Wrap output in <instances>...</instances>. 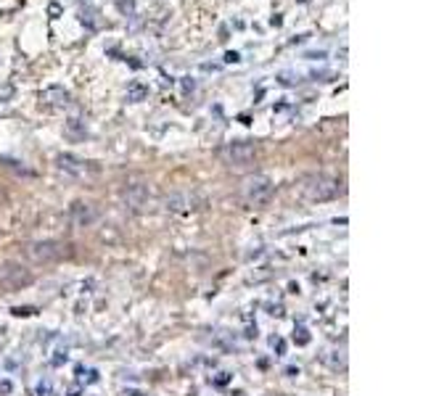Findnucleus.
Returning a JSON list of instances; mask_svg holds the SVG:
<instances>
[{
	"label": "nucleus",
	"mask_w": 423,
	"mask_h": 396,
	"mask_svg": "<svg viewBox=\"0 0 423 396\" xmlns=\"http://www.w3.org/2000/svg\"><path fill=\"white\" fill-rule=\"evenodd\" d=\"M342 193V182L325 175V172H313V175H304L299 180V196L310 204H323V201H333V198Z\"/></svg>",
	"instance_id": "obj_1"
},
{
	"label": "nucleus",
	"mask_w": 423,
	"mask_h": 396,
	"mask_svg": "<svg viewBox=\"0 0 423 396\" xmlns=\"http://www.w3.org/2000/svg\"><path fill=\"white\" fill-rule=\"evenodd\" d=\"M275 193V182L267 175H252L241 182V198L249 206H265Z\"/></svg>",
	"instance_id": "obj_2"
},
{
	"label": "nucleus",
	"mask_w": 423,
	"mask_h": 396,
	"mask_svg": "<svg viewBox=\"0 0 423 396\" xmlns=\"http://www.w3.org/2000/svg\"><path fill=\"white\" fill-rule=\"evenodd\" d=\"M260 148H257V143L254 140H233L228 146H222L220 148V158L228 164V167H249L254 164V158H257Z\"/></svg>",
	"instance_id": "obj_3"
},
{
	"label": "nucleus",
	"mask_w": 423,
	"mask_h": 396,
	"mask_svg": "<svg viewBox=\"0 0 423 396\" xmlns=\"http://www.w3.org/2000/svg\"><path fill=\"white\" fill-rule=\"evenodd\" d=\"M32 283V272L19 262H0V288L6 293H13V291H21L24 286Z\"/></svg>",
	"instance_id": "obj_4"
},
{
	"label": "nucleus",
	"mask_w": 423,
	"mask_h": 396,
	"mask_svg": "<svg viewBox=\"0 0 423 396\" xmlns=\"http://www.w3.org/2000/svg\"><path fill=\"white\" fill-rule=\"evenodd\" d=\"M27 257L37 264H51V262H59L61 257H66V246L59 243V240H35L27 246Z\"/></svg>",
	"instance_id": "obj_5"
},
{
	"label": "nucleus",
	"mask_w": 423,
	"mask_h": 396,
	"mask_svg": "<svg viewBox=\"0 0 423 396\" xmlns=\"http://www.w3.org/2000/svg\"><path fill=\"white\" fill-rule=\"evenodd\" d=\"M122 201L132 211H143V209H149V204H151V190H149V185H143V182H132V185H127V188L122 190Z\"/></svg>",
	"instance_id": "obj_6"
},
{
	"label": "nucleus",
	"mask_w": 423,
	"mask_h": 396,
	"mask_svg": "<svg viewBox=\"0 0 423 396\" xmlns=\"http://www.w3.org/2000/svg\"><path fill=\"white\" fill-rule=\"evenodd\" d=\"M69 219L74 228H91L93 222L98 219V211L88 201H74L69 206Z\"/></svg>",
	"instance_id": "obj_7"
},
{
	"label": "nucleus",
	"mask_w": 423,
	"mask_h": 396,
	"mask_svg": "<svg viewBox=\"0 0 423 396\" xmlns=\"http://www.w3.org/2000/svg\"><path fill=\"white\" fill-rule=\"evenodd\" d=\"M164 204H167L170 211H191V209H196L199 201H196L191 190H172Z\"/></svg>",
	"instance_id": "obj_8"
},
{
	"label": "nucleus",
	"mask_w": 423,
	"mask_h": 396,
	"mask_svg": "<svg viewBox=\"0 0 423 396\" xmlns=\"http://www.w3.org/2000/svg\"><path fill=\"white\" fill-rule=\"evenodd\" d=\"M56 164H59L61 172H66V175H74V177H82V175H88V164H85L82 158L71 156V153H59V156H56Z\"/></svg>",
	"instance_id": "obj_9"
},
{
	"label": "nucleus",
	"mask_w": 423,
	"mask_h": 396,
	"mask_svg": "<svg viewBox=\"0 0 423 396\" xmlns=\"http://www.w3.org/2000/svg\"><path fill=\"white\" fill-rule=\"evenodd\" d=\"M40 100H45V103H51V106H69V90L59 88V85H53V88L42 90L40 93Z\"/></svg>",
	"instance_id": "obj_10"
},
{
	"label": "nucleus",
	"mask_w": 423,
	"mask_h": 396,
	"mask_svg": "<svg viewBox=\"0 0 423 396\" xmlns=\"http://www.w3.org/2000/svg\"><path fill=\"white\" fill-rule=\"evenodd\" d=\"M124 98H127V103H141V100L149 98V85H146V82H141V79H132L130 85H127Z\"/></svg>",
	"instance_id": "obj_11"
},
{
	"label": "nucleus",
	"mask_w": 423,
	"mask_h": 396,
	"mask_svg": "<svg viewBox=\"0 0 423 396\" xmlns=\"http://www.w3.org/2000/svg\"><path fill=\"white\" fill-rule=\"evenodd\" d=\"M66 135H69L71 140H82L85 135H88L85 122H80V119H69V122H66Z\"/></svg>",
	"instance_id": "obj_12"
},
{
	"label": "nucleus",
	"mask_w": 423,
	"mask_h": 396,
	"mask_svg": "<svg viewBox=\"0 0 423 396\" xmlns=\"http://www.w3.org/2000/svg\"><path fill=\"white\" fill-rule=\"evenodd\" d=\"M117 8H120L124 16H132V11H135V3H132V0H120V3H117Z\"/></svg>",
	"instance_id": "obj_13"
},
{
	"label": "nucleus",
	"mask_w": 423,
	"mask_h": 396,
	"mask_svg": "<svg viewBox=\"0 0 423 396\" xmlns=\"http://www.w3.org/2000/svg\"><path fill=\"white\" fill-rule=\"evenodd\" d=\"M11 95H13V88H11L8 82L0 85V100H11Z\"/></svg>",
	"instance_id": "obj_14"
},
{
	"label": "nucleus",
	"mask_w": 423,
	"mask_h": 396,
	"mask_svg": "<svg viewBox=\"0 0 423 396\" xmlns=\"http://www.w3.org/2000/svg\"><path fill=\"white\" fill-rule=\"evenodd\" d=\"M193 88H196V82H193L191 77H182V90H185V93H193Z\"/></svg>",
	"instance_id": "obj_15"
},
{
	"label": "nucleus",
	"mask_w": 423,
	"mask_h": 396,
	"mask_svg": "<svg viewBox=\"0 0 423 396\" xmlns=\"http://www.w3.org/2000/svg\"><path fill=\"white\" fill-rule=\"evenodd\" d=\"M48 11H51V16H53V19H59V13H61V6H59V3H51V8H48Z\"/></svg>",
	"instance_id": "obj_16"
},
{
	"label": "nucleus",
	"mask_w": 423,
	"mask_h": 396,
	"mask_svg": "<svg viewBox=\"0 0 423 396\" xmlns=\"http://www.w3.org/2000/svg\"><path fill=\"white\" fill-rule=\"evenodd\" d=\"M296 341H299V344H307V341H310V336H307L304 327H299V338H296Z\"/></svg>",
	"instance_id": "obj_17"
},
{
	"label": "nucleus",
	"mask_w": 423,
	"mask_h": 396,
	"mask_svg": "<svg viewBox=\"0 0 423 396\" xmlns=\"http://www.w3.org/2000/svg\"><path fill=\"white\" fill-rule=\"evenodd\" d=\"M225 61H228V64H236V61H238V53H225Z\"/></svg>",
	"instance_id": "obj_18"
}]
</instances>
